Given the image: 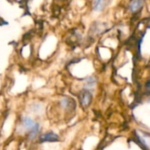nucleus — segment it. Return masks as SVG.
<instances>
[{
	"label": "nucleus",
	"mask_w": 150,
	"mask_h": 150,
	"mask_svg": "<svg viewBox=\"0 0 150 150\" xmlns=\"http://www.w3.org/2000/svg\"><path fill=\"white\" fill-rule=\"evenodd\" d=\"M23 127L29 132V138L33 139L40 131V126L37 122L33 120L30 117L24 116L21 119Z\"/></svg>",
	"instance_id": "obj_1"
},
{
	"label": "nucleus",
	"mask_w": 150,
	"mask_h": 150,
	"mask_svg": "<svg viewBox=\"0 0 150 150\" xmlns=\"http://www.w3.org/2000/svg\"><path fill=\"white\" fill-rule=\"evenodd\" d=\"M59 136L53 133V132H49V133H46V134H43L40 138V141L41 142H58L59 141Z\"/></svg>",
	"instance_id": "obj_2"
},
{
	"label": "nucleus",
	"mask_w": 150,
	"mask_h": 150,
	"mask_svg": "<svg viewBox=\"0 0 150 150\" xmlns=\"http://www.w3.org/2000/svg\"><path fill=\"white\" fill-rule=\"evenodd\" d=\"M91 94L90 93V91H85L82 93V95L80 96V101H81V104L83 105V106H87L90 105L91 101Z\"/></svg>",
	"instance_id": "obj_3"
},
{
	"label": "nucleus",
	"mask_w": 150,
	"mask_h": 150,
	"mask_svg": "<svg viewBox=\"0 0 150 150\" xmlns=\"http://www.w3.org/2000/svg\"><path fill=\"white\" fill-rule=\"evenodd\" d=\"M143 2L142 1H132L129 4V10L132 11V12H135L137 11L138 10L141 9L142 5Z\"/></svg>",
	"instance_id": "obj_4"
},
{
	"label": "nucleus",
	"mask_w": 150,
	"mask_h": 150,
	"mask_svg": "<svg viewBox=\"0 0 150 150\" xmlns=\"http://www.w3.org/2000/svg\"><path fill=\"white\" fill-rule=\"evenodd\" d=\"M104 4H105L104 1H96V2H94L93 9L95 11H101L104 7Z\"/></svg>",
	"instance_id": "obj_5"
},
{
	"label": "nucleus",
	"mask_w": 150,
	"mask_h": 150,
	"mask_svg": "<svg viewBox=\"0 0 150 150\" xmlns=\"http://www.w3.org/2000/svg\"><path fill=\"white\" fill-rule=\"evenodd\" d=\"M61 105L64 108H69L70 105H71V100L69 98H62V101H61Z\"/></svg>",
	"instance_id": "obj_6"
},
{
	"label": "nucleus",
	"mask_w": 150,
	"mask_h": 150,
	"mask_svg": "<svg viewBox=\"0 0 150 150\" xmlns=\"http://www.w3.org/2000/svg\"><path fill=\"white\" fill-rule=\"evenodd\" d=\"M147 90L150 91V83H149L148 84H147Z\"/></svg>",
	"instance_id": "obj_7"
}]
</instances>
